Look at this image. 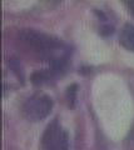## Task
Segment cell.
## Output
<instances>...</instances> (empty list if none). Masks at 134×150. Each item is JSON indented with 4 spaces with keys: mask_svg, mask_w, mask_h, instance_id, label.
I'll return each instance as SVG.
<instances>
[{
    "mask_svg": "<svg viewBox=\"0 0 134 150\" xmlns=\"http://www.w3.org/2000/svg\"><path fill=\"white\" fill-rule=\"evenodd\" d=\"M121 44L128 50L134 51V25L133 24H125L119 35Z\"/></svg>",
    "mask_w": 134,
    "mask_h": 150,
    "instance_id": "4",
    "label": "cell"
},
{
    "mask_svg": "<svg viewBox=\"0 0 134 150\" xmlns=\"http://www.w3.org/2000/svg\"><path fill=\"white\" fill-rule=\"evenodd\" d=\"M127 5L129 6V9H130V11L134 14V1H130V3H128Z\"/></svg>",
    "mask_w": 134,
    "mask_h": 150,
    "instance_id": "5",
    "label": "cell"
},
{
    "mask_svg": "<svg viewBox=\"0 0 134 150\" xmlns=\"http://www.w3.org/2000/svg\"><path fill=\"white\" fill-rule=\"evenodd\" d=\"M53 100L44 93H35L30 95L23 104V114L30 121H38L47 118L52 111Z\"/></svg>",
    "mask_w": 134,
    "mask_h": 150,
    "instance_id": "2",
    "label": "cell"
},
{
    "mask_svg": "<svg viewBox=\"0 0 134 150\" xmlns=\"http://www.w3.org/2000/svg\"><path fill=\"white\" fill-rule=\"evenodd\" d=\"M40 150H69L68 133L57 119L45 129L41 137Z\"/></svg>",
    "mask_w": 134,
    "mask_h": 150,
    "instance_id": "3",
    "label": "cell"
},
{
    "mask_svg": "<svg viewBox=\"0 0 134 150\" xmlns=\"http://www.w3.org/2000/svg\"><path fill=\"white\" fill-rule=\"evenodd\" d=\"M19 41L26 50L41 59L52 60L55 70H60L65 63V48L60 40L35 29H23Z\"/></svg>",
    "mask_w": 134,
    "mask_h": 150,
    "instance_id": "1",
    "label": "cell"
}]
</instances>
